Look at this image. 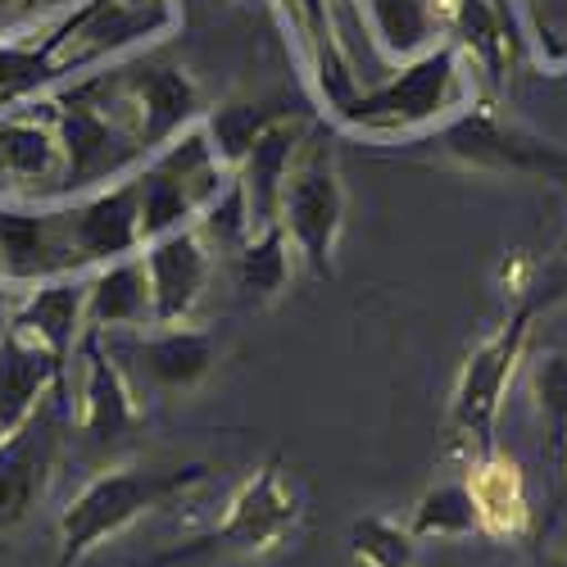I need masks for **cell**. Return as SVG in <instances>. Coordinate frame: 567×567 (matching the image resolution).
<instances>
[{
  "mask_svg": "<svg viewBox=\"0 0 567 567\" xmlns=\"http://www.w3.org/2000/svg\"><path fill=\"white\" fill-rule=\"evenodd\" d=\"M209 477L205 463H182V467H118L96 477L82 495L69 499L60 513V563L78 567L86 554H96L110 536L127 532L136 517H146L186 491H196Z\"/></svg>",
  "mask_w": 567,
  "mask_h": 567,
  "instance_id": "6da1fadb",
  "label": "cell"
},
{
  "mask_svg": "<svg viewBox=\"0 0 567 567\" xmlns=\"http://www.w3.org/2000/svg\"><path fill=\"white\" fill-rule=\"evenodd\" d=\"M300 499L281 477V463L268 458L259 472L236 486V495L227 499L223 523L209 527L205 536L186 540L177 549H164L159 558L141 563V567H205L218 558H264L272 549H281L296 532H300Z\"/></svg>",
  "mask_w": 567,
  "mask_h": 567,
  "instance_id": "7a4b0ae2",
  "label": "cell"
},
{
  "mask_svg": "<svg viewBox=\"0 0 567 567\" xmlns=\"http://www.w3.org/2000/svg\"><path fill=\"white\" fill-rule=\"evenodd\" d=\"M277 223L287 231L296 255L309 264L313 277H332L337 236L346 223V186L337 173V159L322 141H305L291 155V168L281 177Z\"/></svg>",
  "mask_w": 567,
  "mask_h": 567,
  "instance_id": "3957f363",
  "label": "cell"
},
{
  "mask_svg": "<svg viewBox=\"0 0 567 567\" xmlns=\"http://www.w3.org/2000/svg\"><path fill=\"white\" fill-rule=\"evenodd\" d=\"M540 296L536 287H527L523 296L513 300V313L504 318V327L495 337H486L477 350L467 354L463 372H458V386H454V427L463 432V441H477V454L495 450L491 432H495V417H499V400L513 382V368L523 359L527 341H532V322L540 313Z\"/></svg>",
  "mask_w": 567,
  "mask_h": 567,
  "instance_id": "277c9868",
  "label": "cell"
},
{
  "mask_svg": "<svg viewBox=\"0 0 567 567\" xmlns=\"http://www.w3.org/2000/svg\"><path fill=\"white\" fill-rule=\"evenodd\" d=\"M445 151L463 168L477 173H513L567 186V146L549 141L523 123H504L491 110H472L445 127Z\"/></svg>",
  "mask_w": 567,
  "mask_h": 567,
  "instance_id": "5b68a950",
  "label": "cell"
},
{
  "mask_svg": "<svg viewBox=\"0 0 567 567\" xmlns=\"http://www.w3.org/2000/svg\"><path fill=\"white\" fill-rule=\"evenodd\" d=\"M209 259L214 250L205 246V236L196 227L164 231L155 241H146V281H151V322L155 327H182L200 305V291L209 281Z\"/></svg>",
  "mask_w": 567,
  "mask_h": 567,
  "instance_id": "8992f818",
  "label": "cell"
},
{
  "mask_svg": "<svg viewBox=\"0 0 567 567\" xmlns=\"http://www.w3.org/2000/svg\"><path fill=\"white\" fill-rule=\"evenodd\" d=\"M450 82H454V55H427L422 64H413L409 73H400V82H391L386 91L359 101L346 110L350 127H417L441 114L445 96H450Z\"/></svg>",
  "mask_w": 567,
  "mask_h": 567,
  "instance_id": "52a82bcc",
  "label": "cell"
},
{
  "mask_svg": "<svg viewBox=\"0 0 567 567\" xmlns=\"http://www.w3.org/2000/svg\"><path fill=\"white\" fill-rule=\"evenodd\" d=\"M463 486L472 495V508H477V532L495 540H523L532 532V495H527V477L517 467V458L499 450L477 454Z\"/></svg>",
  "mask_w": 567,
  "mask_h": 567,
  "instance_id": "ba28073f",
  "label": "cell"
},
{
  "mask_svg": "<svg viewBox=\"0 0 567 567\" xmlns=\"http://www.w3.org/2000/svg\"><path fill=\"white\" fill-rule=\"evenodd\" d=\"M69 246L78 264L91 259H127L141 246V209H136V182L114 186V192L96 196L91 205H82L78 214L64 218Z\"/></svg>",
  "mask_w": 567,
  "mask_h": 567,
  "instance_id": "9c48e42d",
  "label": "cell"
},
{
  "mask_svg": "<svg viewBox=\"0 0 567 567\" xmlns=\"http://www.w3.org/2000/svg\"><path fill=\"white\" fill-rule=\"evenodd\" d=\"M55 368H60V359L51 350L23 337L19 327H10L6 341H0V432L23 427Z\"/></svg>",
  "mask_w": 567,
  "mask_h": 567,
  "instance_id": "30bf717a",
  "label": "cell"
},
{
  "mask_svg": "<svg viewBox=\"0 0 567 567\" xmlns=\"http://www.w3.org/2000/svg\"><path fill=\"white\" fill-rule=\"evenodd\" d=\"M86 386H82V432L91 441H118L136 422V400L123 368L96 346V337L86 341Z\"/></svg>",
  "mask_w": 567,
  "mask_h": 567,
  "instance_id": "8fae6325",
  "label": "cell"
},
{
  "mask_svg": "<svg viewBox=\"0 0 567 567\" xmlns=\"http://www.w3.org/2000/svg\"><path fill=\"white\" fill-rule=\"evenodd\" d=\"M151 322V281L141 255L114 259L96 281L86 287V327L110 332V327H141Z\"/></svg>",
  "mask_w": 567,
  "mask_h": 567,
  "instance_id": "7c38bea8",
  "label": "cell"
},
{
  "mask_svg": "<svg viewBox=\"0 0 567 567\" xmlns=\"http://www.w3.org/2000/svg\"><path fill=\"white\" fill-rule=\"evenodd\" d=\"M141 363L164 391H192L214 368V337L186 332V327H159L155 337L141 341Z\"/></svg>",
  "mask_w": 567,
  "mask_h": 567,
  "instance_id": "4fadbf2b",
  "label": "cell"
},
{
  "mask_svg": "<svg viewBox=\"0 0 567 567\" xmlns=\"http://www.w3.org/2000/svg\"><path fill=\"white\" fill-rule=\"evenodd\" d=\"M82 322H86V291L73 287V281H55V287L37 291L28 300V309L10 327H19L23 337H32L37 346H45L55 359H64L73 350V337H78Z\"/></svg>",
  "mask_w": 567,
  "mask_h": 567,
  "instance_id": "5bb4252c",
  "label": "cell"
},
{
  "mask_svg": "<svg viewBox=\"0 0 567 567\" xmlns=\"http://www.w3.org/2000/svg\"><path fill=\"white\" fill-rule=\"evenodd\" d=\"M287 281H291V241L281 223H268L236 250V287H241L250 305H268L287 291Z\"/></svg>",
  "mask_w": 567,
  "mask_h": 567,
  "instance_id": "9a60e30c",
  "label": "cell"
},
{
  "mask_svg": "<svg viewBox=\"0 0 567 567\" xmlns=\"http://www.w3.org/2000/svg\"><path fill=\"white\" fill-rule=\"evenodd\" d=\"M45 450L32 436H19L14 445L0 450V532L19 527L28 508L41 499L45 486Z\"/></svg>",
  "mask_w": 567,
  "mask_h": 567,
  "instance_id": "2e32d148",
  "label": "cell"
},
{
  "mask_svg": "<svg viewBox=\"0 0 567 567\" xmlns=\"http://www.w3.org/2000/svg\"><path fill=\"white\" fill-rule=\"evenodd\" d=\"M136 105H141V127H136L141 141H164L186 123V114H192L196 86L186 82L182 73H173V69H159V73L141 78Z\"/></svg>",
  "mask_w": 567,
  "mask_h": 567,
  "instance_id": "e0dca14e",
  "label": "cell"
},
{
  "mask_svg": "<svg viewBox=\"0 0 567 567\" xmlns=\"http://www.w3.org/2000/svg\"><path fill=\"white\" fill-rule=\"evenodd\" d=\"M413 540H454L477 532V508L463 482H441L413 504Z\"/></svg>",
  "mask_w": 567,
  "mask_h": 567,
  "instance_id": "ac0fdd59",
  "label": "cell"
},
{
  "mask_svg": "<svg viewBox=\"0 0 567 567\" xmlns=\"http://www.w3.org/2000/svg\"><path fill=\"white\" fill-rule=\"evenodd\" d=\"M350 554L363 567H413L417 558V540L409 527H400L395 517L368 513L350 523Z\"/></svg>",
  "mask_w": 567,
  "mask_h": 567,
  "instance_id": "d6986e66",
  "label": "cell"
},
{
  "mask_svg": "<svg viewBox=\"0 0 567 567\" xmlns=\"http://www.w3.org/2000/svg\"><path fill=\"white\" fill-rule=\"evenodd\" d=\"M532 395L554 436V458H563L567 445V350H545L532 363Z\"/></svg>",
  "mask_w": 567,
  "mask_h": 567,
  "instance_id": "ffe728a7",
  "label": "cell"
},
{
  "mask_svg": "<svg viewBox=\"0 0 567 567\" xmlns=\"http://www.w3.org/2000/svg\"><path fill=\"white\" fill-rule=\"evenodd\" d=\"M0 159L19 177H45L55 168V146H51V136L37 127H6L0 132Z\"/></svg>",
  "mask_w": 567,
  "mask_h": 567,
  "instance_id": "44dd1931",
  "label": "cell"
},
{
  "mask_svg": "<svg viewBox=\"0 0 567 567\" xmlns=\"http://www.w3.org/2000/svg\"><path fill=\"white\" fill-rule=\"evenodd\" d=\"M536 296H540V305H558V300H567V255H558V268L545 272V281L536 287Z\"/></svg>",
  "mask_w": 567,
  "mask_h": 567,
  "instance_id": "7402d4cb",
  "label": "cell"
},
{
  "mask_svg": "<svg viewBox=\"0 0 567 567\" xmlns=\"http://www.w3.org/2000/svg\"><path fill=\"white\" fill-rule=\"evenodd\" d=\"M540 567H567V558H545Z\"/></svg>",
  "mask_w": 567,
  "mask_h": 567,
  "instance_id": "603a6c76",
  "label": "cell"
},
{
  "mask_svg": "<svg viewBox=\"0 0 567 567\" xmlns=\"http://www.w3.org/2000/svg\"><path fill=\"white\" fill-rule=\"evenodd\" d=\"M0 322H6V296H0Z\"/></svg>",
  "mask_w": 567,
  "mask_h": 567,
  "instance_id": "cb8c5ba5",
  "label": "cell"
},
{
  "mask_svg": "<svg viewBox=\"0 0 567 567\" xmlns=\"http://www.w3.org/2000/svg\"><path fill=\"white\" fill-rule=\"evenodd\" d=\"M558 463H563V467H567V445H563V458H558Z\"/></svg>",
  "mask_w": 567,
  "mask_h": 567,
  "instance_id": "d4e9b609",
  "label": "cell"
},
{
  "mask_svg": "<svg viewBox=\"0 0 567 567\" xmlns=\"http://www.w3.org/2000/svg\"><path fill=\"white\" fill-rule=\"evenodd\" d=\"M558 255H567V241H563V250H558Z\"/></svg>",
  "mask_w": 567,
  "mask_h": 567,
  "instance_id": "484cf974",
  "label": "cell"
},
{
  "mask_svg": "<svg viewBox=\"0 0 567 567\" xmlns=\"http://www.w3.org/2000/svg\"><path fill=\"white\" fill-rule=\"evenodd\" d=\"M0 436H6V432H0Z\"/></svg>",
  "mask_w": 567,
  "mask_h": 567,
  "instance_id": "4316f807",
  "label": "cell"
}]
</instances>
